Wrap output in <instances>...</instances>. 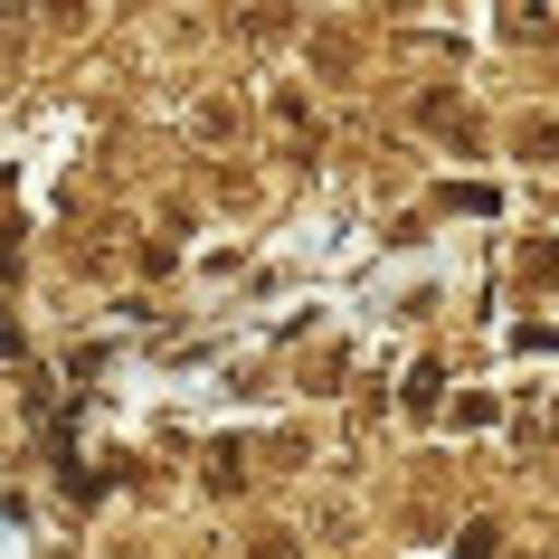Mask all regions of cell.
Returning a JSON list of instances; mask_svg holds the SVG:
<instances>
[{
  "mask_svg": "<svg viewBox=\"0 0 559 559\" xmlns=\"http://www.w3.org/2000/svg\"><path fill=\"white\" fill-rule=\"evenodd\" d=\"M437 399H445V370H408V408L427 417V408H437Z\"/></svg>",
  "mask_w": 559,
  "mask_h": 559,
  "instance_id": "cell-1",
  "label": "cell"
},
{
  "mask_svg": "<svg viewBox=\"0 0 559 559\" xmlns=\"http://www.w3.org/2000/svg\"><path fill=\"white\" fill-rule=\"evenodd\" d=\"M493 550H502V540H493V522H474L465 540H455V559H493Z\"/></svg>",
  "mask_w": 559,
  "mask_h": 559,
  "instance_id": "cell-2",
  "label": "cell"
},
{
  "mask_svg": "<svg viewBox=\"0 0 559 559\" xmlns=\"http://www.w3.org/2000/svg\"><path fill=\"white\" fill-rule=\"evenodd\" d=\"M512 342H522V352H559V332H550V323H522Z\"/></svg>",
  "mask_w": 559,
  "mask_h": 559,
  "instance_id": "cell-3",
  "label": "cell"
}]
</instances>
